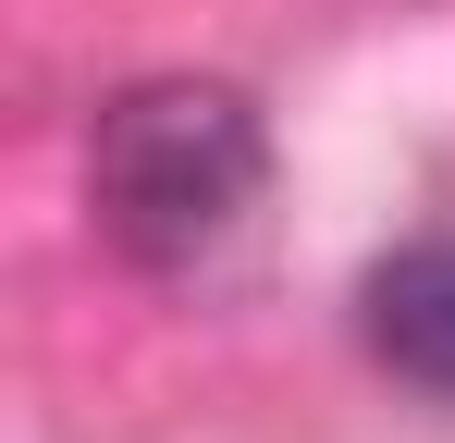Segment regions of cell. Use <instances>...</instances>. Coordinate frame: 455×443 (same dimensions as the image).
I'll return each mask as SVG.
<instances>
[{
    "mask_svg": "<svg viewBox=\"0 0 455 443\" xmlns=\"http://www.w3.org/2000/svg\"><path fill=\"white\" fill-rule=\"evenodd\" d=\"M271 185V124L222 74H148L86 124V210L136 271H210Z\"/></svg>",
    "mask_w": 455,
    "mask_h": 443,
    "instance_id": "cell-1",
    "label": "cell"
},
{
    "mask_svg": "<svg viewBox=\"0 0 455 443\" xmlns=\"http://www.w3.org/2000/svg\"><path fill=\"white\" fill-rule=\"evenodd\" d=\"M357 333L394 382L455 407V234H406L394 259L357 271Z\"/></svg>",
    "mask_w": 455,
    "mask_h": 443,
    "instance_id": "cell-2",
    "label": "cell"
}]
</instances>
